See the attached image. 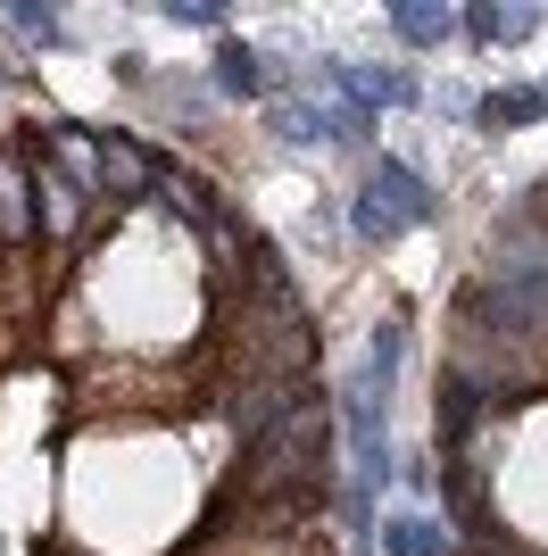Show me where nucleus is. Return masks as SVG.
Instances as JSON below:
<instances>
[{"instance_id": "obj_1", "label": "nucleus", "mask_w": 548, "mask_h": 556, "mask_svg": "<svg viewBox=\"0 0 548 556\" xmlns=\"http://www.w3.org/2000/svg\"><path fill=\"white\" fill-rule=\"evenodd\" d=\"M324 457H333V416H324V399H299L283 424H266L241 448V498H283V490L324 482Z\"/></svg>"}, {"instance_id": "obj_2", "label": "nucleus", "mask_w": 548, "mask_h": 556, "mask_svg": "<svg viewBox=\"0 0 548 556\" xmlns=\"http://www.w3.org/2000/svg\"><path fill=\"white\" fill-rule=\"evenodd\" d=\"M433 208H440V200H433V184H424L415 166H399V159H374V166H365V184H358V208H349V232L383 250L390 232L433 225Z\"/></svg>"}, {"instance_id": "obj_3", "label": "nucleus", "mask_w": 548, "mask_h": 556, "mask_svg": "<svg viewBox=\"0 0 548 556\" xmlns=\"http://www.w3.org/2000/svg\"><path fill=\"white\" fill-rule=\"evenodd\" d=\"M341 432H349V465H358L365 490L390 482V441H383V399L365 391V382H349L341 391Z\"/></svg>"}, {"instance_id": "obj_4", "label": "nucleus", "mask_w": 548, "mask_h": 556, "mask_svg": "<svg viewBox=\"0 0 548 556\" xmlns=\"http://www.w3.org/2000/svg\"><path fill=\"white\" fill-rule=\"evenodd\" d=\"M166 166L125 134H100V200H141V191H159Z\"/></svg>"}, {"instance_id": "obj_5", "label": "nucleus", "mask_w": 548, "mask_h": 556, "mask_svg": "<svg viewBox=\"0 0 548 556\" xmlns=\"http://www.w3.org/2000/svg\"><path fill=\"white\" fill-rule=\"evenodd\" d=\"M374 548L383 556H457V540L433 515H383V523H374Z\"/></svg>"}, {"instance_id": "obj_6", "label": "nucleus", "mask_w": 548, "mask_h": 556, "mask_svg": "<svg viewBox=\"0 0 548 556\" xmlns=\"http://www.w3.org/2000/svg\"><path fill=\"white\" fill-rule=\"evenodd\" d=\"M34 232H42L34 184H25V166H17V159H0V241H9V250H25Z\"/></svg>"}, {"instance_id": "obj_7", "label": "nucleus", "mask_w": 548, "mask_h": 556, "mask_svg": "<svg viewBox=\"0 0 548 556\" xmlns=\"http://www.w3.org/2000/svg\"><path fill=\"white\" fill-rule=\"evenodd\" d=\"M208 92L216 100H258L266 92V59L250 42H216V75H208Z\"/></svg>"}, {"instance_id": "obj_8", "label": "nucleus", "mask_w": 548, "mask_h": 556, "mask_svg": "<svg viewBox=\"0 0 548 556\" xmlns=\"http://www.w3.org/2000/svg\"><path fill=\"white\" fill-rule=\"evenodd\" d=\"M465 34L474 42H524V34H540V9H474Z\"/></svg>"}, {"instance_id": "obj_9", "label": "nucleus", "mask_w": 548, "mask_h": 556, "mask_svg": "<svg viewBox=\"0 0 548 556\" xmlns=\"http://www.w3.org/2000/svg\"><path fill=\"white\" fill-rule=\"evenodd\" d=\"M390 34L415 42V50H433V42H449V34H457V17H449V9H390Z\"/></svg>"}, {"instance_id": "obj_10", "label": "nucleus", "mask_w": 548, "mask_h": 556, "mask_svg": "<svg viewBox=\"0 0 548 556\" xmlns=\"http://www.w3.org/2000/svg\"><path fill=\"white\" fill-rule=\"evenodd\" d=\"M540 109H548V92H490L474 116H482V125H532Z\"/></svg>"}, {"instance_id": "obj_11", "label": "nucleus", "mask_w": 548, "mask_h": 556, "mask_svg": "<svg viewBox=\"0 0 548 556\" xmlns=\"http://www.w3.org/2000/svg\"><path fill=\"white\" fill-rule=\"evenodd\" d=\"M166 17H175V25H200V34H216V25H225V9H208V0H166Z\"/></svg>"}, {"instance_id": "obj_12", "label": "nucleus", "mask_w": 548, "mask_h": 556, "mask_svg": "<svg viewBox=\"0 0 548 556\" xmlns=\"http://www.w3.org/2000/svg\"><path fill=\"white\" fill-rule=\"evenodd\" d=\"M9 25H17V34H42V42L59 34V17H50V9H9Z\"/></svg>"}, {"instance_id": "obj_13", "label": "nucleus", "mask_w": 548, "mask_h": 556, "mask_svg": "<svg viewBox=\"0 0 548 556\" xmlns=\"http://www.w3.org/2000/svg\"><path fill=\"white\" fill-rule=\"evenodd\" d=\"M474 556H507V548H474Z\"/></svg>"}]
</instances>
